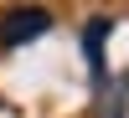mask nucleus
Masks as SVG:
<instances>
[{"label": "nucleus", "mask_w": 129, "mask_h": 118, "mask_svg": "<svg viewBox=\"0 0 129 118\" xmlns=\"http://www.w3.org/2000/svg\"><path fill=\"white\" fill-rule=\"evenodd\" d=\"M47 26H52V16L41 5H16L0 16V46H26V41L47 36Z\"/></svg>", "instance_id": "nucleus-1"}, {"label": "nucleus", "mask_w": 129, "mask_h": 118, "mask_svg": "<svg viewBox=\"0 0 129 118\" xmlns=\"http://www.w3.org/2000/svg\"><path fill=\"white\" fill-rule=\"evenodd\" d=\"M114 31V21L109 16H98V21H88V31H83V46H88V72H93V82H103V36Z\"/></svg>", "instance_id": "nucleus-2"}]
</instances>
